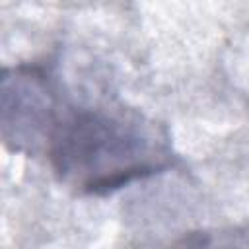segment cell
<instances>
[{
  "mask_svg": "<svg viewBox=\"0 0 249 249\" xmlns=\"http://www.w3.org/2000/svg\"><path fill=\"white\" fill-rule=\"evenodd\" d=\"M47 152L58 177L82 193H109L171 163L165 128L124 107L72 111L58 121Z\"/></svg>",
  "mask_w": 249,
  "mask_h": 249,
  "instance_id": "obj_1",
  "label": "cell"
},
{
  "mask_svg": "<svg viewBox=\"0 0 249 249\" xmlns=\"http://www.w3.org/2000/svg\"><path fill=\"white\" fill-rule=\"evenodd\" d=\"M0 113L6 148L35 154L49 146L60 121L49 76L31 66L6 68L0 84Z\"/></svg>",
  "mask_w": 249,
  "mask_h": 249,
  "instance_id": "obj_2",
  "label": "cell"
}]
</instances>
